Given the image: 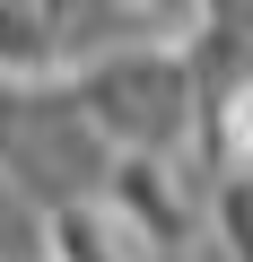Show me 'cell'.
I'll return each mask as SVG.
<instances>
[{
	"instance_id": "3957f363",
	"label": "cell",
	"mask_w": 253,
	"mask_h": 262,
	"mask_svg": "<svg viewBox=\"0 0 253 262\" xmlns=\"http://www.w3.org/2000/svg\"><path fill=\"white\" fill-rule=\"evenodd\" d=\"M44 262H149L105 201H70L44 219Z\"/></svg>"
},
{
	"instance_id": "8992f818",
	"label": "cell",
	"mask_w": 253,
	"mask_h": 262,
	"mask_svg": "<svg viewBox=\"0 0 253 262\" xmlns=\"http://www.w3.org/2000/svg\"><path fill=\"white\" fill-rule=\"evenodd\" d=\"M201 262H218V253H201Z\"/></svg>"
},
{
	"instance_id": "5b68a950",
	"label": "cell",
	"mask_w": 253,
	"mask_h": 262,
	"mask_svg": "<svg viewBox=\"0 0 253 262\" xmlns=\"http://www.w3.org/2000/svg\"><path fill=\"white\" fill-rule=\"evenodd\" d=\"M210 253L218 262H253V175H218V192H210Z\"/></svg>"
},
{
	"instance_id": "277c9868",
	"label": "cell",
	"mask_w": 253,
	"mask_h": 262,
	"mask_svg": "<svg viewBox=\"0 0 253 262\" xmlns=\"http://www.w3.org/2000/svg\"><path fill=\"white\" fill-rule=\"evenodd\" d=\"M0 79L9 88H53L61 79V18L53 9H0Z\"/></svg>"
},
{
	"instance_id": "7a4b0ae2",
	"label": "cell",
	"mask_w": 253,
	"mask_h": 262,
	"mask_svg": "<svg viewBox=\"0 0 253 262\" xmlns=\"http://www.w3.org/2000/svg\"><path fill=\"white\" fill-rule=\"evenodd\" d=\"M201 201L210 192H192V175L175 158H113V184H105V210L131 227V245L149 262H183V245L201 227Z\"/></svg>"
},
{
	"instance_id": "6da1fadb",
	"label": "cell",
	"mask_w": 253,
	"mask_h": 262,
	"mask_svg": "<svg viewBox=\"0 0 253 262\" xmlns=\"http://www.w3.org/2000/svg\"><path fill=\"white\" fill-rule=\"evenodd\" d=\"M70 88H79V114L96 122V140H105L113 158H183V140L201 131V96H192L183 44H175V53L96 61V70H79Z\"/></svg>"
}]
</instances>
